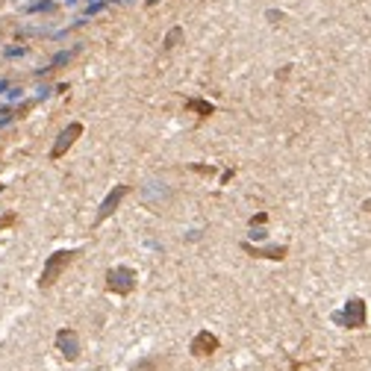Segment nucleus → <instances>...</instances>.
Listing matches in <instances>:
<instances>
[{
	"label": "nucleus",
	"instance_id": "f257e3e1",
	"mask_svg": "<svg viewBox=\"0 0 371 371\" xmlns=\"http://www.w3.org/2000/svg\"><path fill=\"white\" fill-rule=\"evenodd\" d=\"M333 321H336V324H342V327H348V330H359V327L365 324V301L351 298V301L345 304V309L333 315Z\"/></svg>",
	"mask_w": 371,
	"mask_h": 371
},
{
	"label": "nucleus",
	"instance_id": "f03ea898",
	"mask_svg": "<svg viewBox=\"0 0 371 371\" xmlns=\"http://www.w3.org/2000/svg\"><path fill=\"white\" fill-rule=\"evenodd\" d=\"M74 256H77L74 251H56V253H53L51 259H48V265H44V271H41V280H38V286H41V289H51L53 283H56V277L65 271V265L71 262V259H74Z\"/></svg>",
	"mask_w": 371,
	"mask_h": 371
},
{
	"label": "nucleus",
	"instance_id": "7ed1b4c3",
	"mask_svg": "<svg viewBox=\"0 0 371 371\" xmlns=\"http://www.w3.org/2000/svg\"><path fill=\"white\" fill-rule=\"evenodd\" d=\"M106 286L112 289V292H118V295H130L135 289V271L127 268V265H118V268H112L106 274Z\"/></svg>",
	"mask_w": 371,
	"mask_h": 371
},
{
	"label": "nucleus",
	"instance_id": "20e7f679",
	"mask_svg": "<svg viewBox=\"0 0 371 371\" xmlns=\"http://www.w3.org/2000/svg\"><path fill=\"white\" fill-rule=\"evenodd\" d=\"M80 135H83V124H77V121H74V124H68L65 130L59 133V138H56V145H53V151H51V159H59V156H62V153H65L68 148H71V145H74V142L80 138Z\"/></svg>",
	"mask_w": 371,
	"mask_h": 371
},
{
	"label": "nucleus",
	"instance_id": "39448f33",
	"mask_svg": "<svg viewBox=\"0 0 371 371\" xmlns=\"http://www.w3.org/2000/svg\"><path fill=\"white\" fill-rule=\"evenodd\" d=\"M56 348L62 351L65 359H77V356H80V336H77L71 327H65V330L56 333Z\"/></svg>",
	"mask_w": 371,
	"mask_h": 371
},
{
	"label": "nucleus",
	"instance_id": "423d86ee",
	"mask_svg": "<svg viewBox=\"0 0 371 371\" xmlns=\"http://www.w3.org/2000/svg\"><path fill=\"white\" fill-rule=\"evenodd\" d=\"M127 192H130L127 186H115V189H112V192L106 195V201L101 203V209H98V218H95V224H101V221L109 218V215H112V212L118 209V203L124 201V195H127Z\"/></svg>",
	"mask_w": 371,
	"mask_h": 371
},
{
	"label": "nucleus",
	"instance_id": "0eeeda50",
	"mask_svg": "<svg viewBox=\"0 0 371 371\" xmlns=\"http://www.w3.org/2000/svg\"><path fill=\"white\" fill-rule=\"evenodd\" d=\"M212 351H218V339L212 336L209 330H201L198 336L192 339V354L195 356H209Z\"/></svg>",
	"mask_w": 371,
	"mask_h": 371
},
{
	"label": "nucleus",
	"instance_id": "6e6552de",
	"mask_svg": "<svg viewBox=\"0 0 371 371\" xmlns=\"http://www.w3.org/2000/svg\"><path fill=\"white\" fill-rule=\"evenodd\" d=\"M248 251H253L251 245H245ZM256 256H268V259H283L286 256V248H268V251H253Z\"/></svg>",
	"mask_w": 371,
	"mask_h": 371
},
{
	"label": "nucleus",
	"instance_id": "1a4fd4ad",
	"mask_svg": "<svg viewBox=\"0 0 371 371\" xmlns=\"http://www.w3.org/2000/svg\"><path fill=\"white\" fill-rule=\"evenodd\" d=\"M189 109H198V112H203V115H209V112H212V106H209V103H203V101H189Z\"/></svg>",
	"mask_w": 371,
	"mask_h": 371
},
{
	"label": "nucleus",
	"instance_id": "9d476101",
	"mask_svg": "<svg viewBox=\"0 0 371 371\" xmlns=\"http://www.w3.org/2000/svg\"><path fill=\"white\" fill-rule=\"evenodd\" d=\"M180 38H183V30H171L168 38H165V48H174V44H177Z\"/></svg>",
	"mask_w": 371,
	"mask_h": 371
},
{
	"label": "nucleus",
	"instance_id": "9b49d317",
	"mask_svg": "<svg viewBox=\"0 0 371 371\" xmlns=\"http://www.w3.org/2000/svg\"><path fill=\"white\" fill-rule=\"evenodd\" d=\"M251 239H265V230H259V227H256V230H251Z\"/></svg>",
	"mask_w": 371,
	"mask_h": 371
},
{
	"label": "nucleus",
	"instance_id": "f8f14e48",
	"mask_svg": "<svg viewBox=\"0 0 371 371\" xmlns=\"http://www.w3.org/2000/svg\"><path fill=\"white\" fill-rule=\"evenodd\" d=\"M0 88H6V80H0Z\"/></svg>",
	"mask_w": 371,
	"mask_h": 371
}]
</instances>
